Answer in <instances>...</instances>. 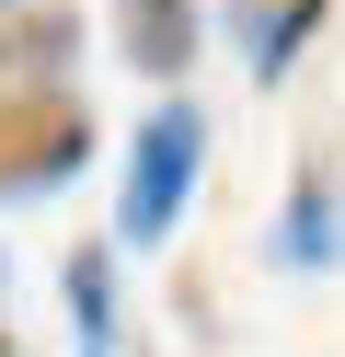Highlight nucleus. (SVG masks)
I'll use <instances>...</instances> for the list:
<instances>
[{"label": "nucleus", "instance_id": "nucleus-3", "mask_svg": "<svg viewBox=\"0 0 345 357\" xmlns=\"http://www.w3.org/2000/svg\"><path fill=\"white\" fill-rule=\"evenodd\" d=\"M265 265L276 277H334L345 265V173H334V150H311V162L288 173V208H276V231H265Z\"/></svg>", "mask_w": 345, "mask_h": 357}, {"label": "nucleus", "instance_id": "nucleus-9", "mask_svg": "<svg viewBox=\"0 0 345 357\" xmlns=\"http://www.w3.org/2000/svg\"><path fill=\"white\" fill-rule=\"evenodd\" d=\"M0 12H12V0H0Z\"/></svg>", "mask_w": 345, "mask_h": 357}, {"label": "nucleus", "instance_id": "nucleus-4", "mask_svg": "<svg viewBox=\"0 0 345 357\" xmlns=\"http://www.w3.org/2000/svg\"><path fill=\"white\" fill-rule=\"evenodd\" d=\"M219 24H230V47H242V70L265 81H288L299 58L322 47V24H334V0H219Z\"/></svg>", "mask_w": 345, "mask_h": 357}, {"label": "nucleus", "instance_id": "nucleus-5", "mask_svg": "<svg viewBox=\"0 0 345 357\" xmlns=\"http://www.w3.org/2000/svg\"><path fill=\"white\" fill-rule=\"evenodd\" d=\"M207 47V0H115V58L138 81H184Z\"/></svg>", "mask_w": 345, "mask_h": 357}, {"label": "nucleus", "instance_id": "nucleus-8", "mask_svg": "<svg viewBox=\"0 0 345 357\" xmlns=\"http://www.w3.org/2000/svg\"><path fill=\"white\" fill-rule=\"evenodd\" d=\"M0 357H12V323H0Z\"/></svg>", "mask_w": 345, "mask_h": 357}, {"label": "nucleus", "instance_id": "nucleus-1", "mask_svg": "<svg viewBox=\"0 0 345 357\" xmlns=\"http://www.w3.org/2000/svg\"><path fill=\"white\" fill-rule=\"evenodd\" d=\"M207 185V104L184 93V81H161L150 127L127 139V185H115V242L127 254H161V242L184 231V208H196Z\"/></svg>", "mask_w": 345, "mask_h": 357}, {"label": "nucleus", "instance_id": "nucleus-2", "mask_svg": "<svg viewBox=\"0 0 345 357\" xmlns=\"http://www.w3.org/2000/svg\"><path fill=\"white\" fill-rule=\"evenodd\" d=\"M81 162H92V104L81 93H46V81L0 93V208L12 196H58Z\"/></svg>", "mask_w": 345, "mask_h": 357}, {"label": "nucleus", "instance_id": "nucleus-6", "mask_svg": "<svg viewBox=\"0 0 345 357\" xmlns=\"http://www.w3.org/2000/svg\"><path fill=\"white\" fill-rule=\"evenodd\" d=\"M58 288H69V346H81V357H115V346H127V311H115V254H104V242H81Z\"/></svg>", "mask_w": 345, "mask_h": 357}, {"label": "nucleus", "instance_id": "nucleus-7", "mask_svg": "<svg viewBox=\"0 0 345 357\" xmlns=\"http://www.w3.org/2000/svg\"><path fill=\"white\" fill-rule=\"evenodd\" d=\"M81 58V12H0V81H46V70H69Z\"/></svg>", "mask_w": 345, "mask_h": 357}]
</instances>
